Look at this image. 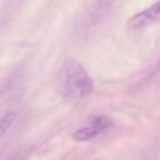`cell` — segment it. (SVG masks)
<instances>
[{
  "mask_svg": "<svg viewBox=\"0 0 160 160\" xmlns=\"http://www.w3.org/2000/svg\"><path fill=\"white\" fill-rule=\"evenodd\" d=\"M160 17V3L156 1L145 10H142L138 13L131 17L127 22L132 30H142L144 28L150 27L158 22Z\"/></svg>",
  "mask_w": 160,
  "mask_h": 160,
  "instance_id": "3",
  "label": "cell"
},
{
  "mask_svg": "<svg viewBox=\"0 0 160 160\" xmlns=\"http://www.w3.org/2000/svg\"><path fill=\"white\" fill-rule=\"evenodd\" d=\"M112 126V121L104 115L94 116L87 125L79 127L72 133L71 137L75 142H89L102 135Z\"/></svg>",
  "mask_w": 160,
  "mask_h": 160,
  "instance_id": "2",
  "label": "cell"
},
{
  "mask_svg": "<svg viewBox=\"0 0 160 160\" xmlns=\"http://www.w3.org/2000/svg\"><path fill=\"white\" fill-rule=\"evenodd\" d=\"M57 87L62 98L77 102L88 98L94 91V81L82 64L66 59L57 71Z\"/></svg>",
  "mask_w": 160,
  "mask_h": 160,
  "instance_id": "1",
  "label": "cell"
},
{
  "mask_svg": "<svg viewBox=\"0 0 160 160\" xmlns=\"http://www.w3.org/2000/svg\"><path fill=\"white\" fill-rule=\"evenodd\" d=\"M16 118H17V114L13 111L7 112V113H5L0 118V139L11 128L13 123L16 122Z\"/></svg>",
  "mask_w": 160,
  "mask_h": 160,
  "instance_id": "4",
  "label": "cell"
},
{
  "mask_svg": "<svg viewBox=\"0 0 160 160\" xmlns=\"http://www.w3.org/2000/svg\"><path fill=\"white\" fill-rule=\"evenodd\" d=\"M1 94H2V91H1V90H0V98H1Z\"/></svg>",
  "mask_w": 160,
  "mask_h": 160,
  "instance_id": "5",
  "label": "cell"
}]
</instances>
